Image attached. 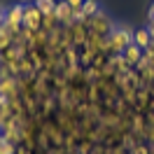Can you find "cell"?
Instances as JSON below:
<instances>
[{
	"instance_id": "6",
	"label": "cell",
	"mask_w": 154,
	"mask_h": 154,
	"mask_svg": "<svg viewBox=\"0 0 154 154\" xmlns=\"http://www.w3.org/2000/svg\"><path fill=\"white\" fill-rule=\"evenodd\" d=\"M2 21H5V12L0 10V26H2Z\"/></svg>"
},
{
	"instance_id": "1",
	"label": "cell",
	"mask_w": 154,
	"mask_h": 154,
	"mask_svg": "<svg viewBox=\"0 0 154 154\" xmlns=\"http://www.w3.org/2000/svg\"><path fill=\"white\" fill-rule=\"evenodd\" d=\"M42 12L35 7V2L33 5H26L23 7V28L30 30V33H38V30H42Z\"/></svg>"
},
{
	"instance_id": "5",
	"label": "cell",
	"mask_w": 154,
	"mask_h": 154,
	"mask_svg": "<svg viewBox=\"0 0 154 154\" xmlns=\"http://www.w3.org/2000/svg\"><path fill=\"white\" fill-rule=\"evenodd\" d=\"M66 2L70 5V7H72V10H79V7L84 5V0H66Z\"/></svg>"
},
{
	"instance_id": "4",
	"label": "cell",
	"mask_w": 154,
	"mask_h": 154,
	"mask_svg": "<svg viewBox=\"0 0 154 154\" xmlns=\"http://www.w3.org/2000/svg\"><path fill=\"white\" fill-rule=\"evenodd\" d=\"M133 45H138L140 49H145V47H152V35H149V30H147V28L138 30V33L133 35Z\"/></svg>"
},
{
	"instance_id": "2",
	"label": "cell",
	"mask_w": 154,
	"mask_h": 154,
	"mask_svg": "<svg viewBox=\"0 0 154 154\" xmlns=\"http://www.w3.org/2000/svg\"><path fill=\"white\" fill-rule=\"evenodd\" d=\"M2 26H7V28L14 33V38H17L21 30H23V5H14V7L5 14Z\"/></svg>"
},
{
	"instance_id": "3",
	"label": "cell",
	"mask_w": 154,
	"mask_h": 154,
	"mask_svg": "<svg viewBox=\"0 0 154 154\" xmlns=\"http://www.w3.org/2000/svg\"><path fill=\"white\" fill-rule=\"evenodd\" d=\"M14 45V33H12L7 26H0V54L5 51V49H10Z\"/></svg>"
}]
</instances>
